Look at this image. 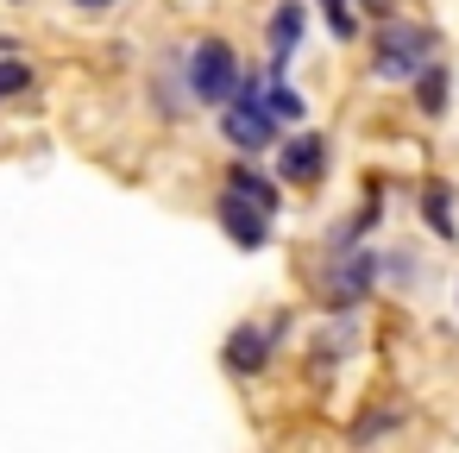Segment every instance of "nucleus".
<instances>
[{
	"label": "nucleus",
	"instance_id": "10",
	"mask_svg": "<svg viewBox=\"0 0 459 453\" xmlns=\"http://www.w3.org/2000/svg\"><path fill=\"white\" fill-rule=\"evenodd\" d=\"M415 95H421V101H415L421 114H440V108H446V70H440V64H428V70H421V89H415Z\"/></svg>",
	"mask_w": 459,
	"mask_h": 453
},
{
	"label": "nucleus",
	"instance_id": "3",
	"mask_svg": "<svg viewBox=\"0 0 459 453\" xmlns=\"http://www.w3.org/2000/svg\"><path fill=\"white\" fill-rule=\"evenodd\" d=\"M221 133H227V145H239V152H264L271 139H277V114L258 101V89L246 83V101H233L227 114H221Z\"/></svg>",
	"mask_w": 459,
	"mask_h": 453
},
{
	"label": "nucleus",
	"instance_id": "6",
	"mask_svg": "<svg viewBox=\"0 0 459 453\" xmlns=\"http://www.w3.org/2000/svg\"><path fill=\"white\" fill-rule=\"evenodd\" d=\"M365 290H371V252H352L327 283V309H352V302H365Z\"/></svg>",
	"mask_w": 459,
	"mask_h": 453
},
{
	"label": "nucleus",
	"instance_id": "2",
	"mask_svg": "<svg viewBox=\"0 0 459 453\" xmlns=\"http://www.w3.org/2000/svg\"><path fill=\"white\" fill-rule=\"evenodd\" d=\"M428 51H434V32L428 26H409V20L403 26H384L377 32V76L384 83H409V76H421L434 64Z\"/></svg>",
	"mask_w": 459,
	"mask_h": 453
},
{
	"label": "nucleus",
	"instance_id": "12",
	"mask_svg": "<svg viewBox=\"0 0 459 453\" xmlns=\"http://www.w3.org/2000/svg\"><path fill=\"white\" fill-rule=\"evenodd\" d=\"M446 202H453L446 189H428V227H434V233H453V208H446Z\"/></svg>",
	"mask_w": 459,
	"mask_h": 453
},
{
	"label": "nucleus",
	"instance_id": "8",
	"mask_svg": "<svg viewBox=\"0 0 459 453\" xmlns=\"http://www.w3.org/2000/svg\"><path fill=\"white\" fill-rule=\"evenodd\" d=\"M271 340H277V327H271V334L239 327V334L227 340V365H233V371H258V365H264V353H271Z\"/></svg>",
	"mask_w": 459,
	"mask_h": 453
},
{
	"label": "nucleus",
	"instance_id": "4",
	"mask_svg": "<svg viewBox=\"0 0 459 453\" xmlns=\"http://www.w3.org/2000/svg\"><path fill=\"white\" fill-rule=\"evenodd\" d=\"M221 227H227V240L239 246V252H258L264 240H271V214L258 208V202H246V196H221Z\"/></svg>",
	"mask_w": 459,
	"mask_h": 453
},
{
	"label": "nucleus",
	"instance_id": "9",
	"mask_svg": "<svg viewBox=\"0 0 459 453\" xmlns=\"http://www.w3.org/2000/svg\"><path fill=\"white\" fill-rule=\"evenodd\" d=\"M227 189H233V196H246V202H258L264 214H277V183H264L258 170H246V164H233V177H227Z\"/></svg>",
	"mask_w": 459,
	"mask_h": 453
},
{
	"label": "nucleus",
	"instance_id": "1",
	"mask_svg": "<svg viewBox=\"0 0 459 453\" xmlns=\"http://www.w3.org/2000/svg\"><path fill=\"white\" fill-rule=\"evenodd\" d=\"M189 89H195L202 108H233V95H239V57H233V45L202 39L189 51Z\"/></svg>",
	"mask_w": 459,
	"mask_h": 453
},
{
	"label": "nucleus",
	"instance_id": "15",
	"mask_svg": "<svg viewBox=\"0 0 459 453\" xmlns=\"http://www.w3.org/2000/svg\"><path fill=\"white\" fill-rule=\"evenodd\" d=\"M82 13H108V7H120V0H76Z\"/></svg>",
	"mask_w": 459,
	"mask_h": 453
},
{
	"label": "nucleus",
	"instance_id": "13",
	"mask_svg": "<svg viewBox=\"0 0 459 453\" xmlns=\"http://www.w3.org/2000/svg\"><path fill=\"white\" fill-rule=\"evenodd\" d=\"M32 89V70L26 64H0V101H7V95H26Z\"/></svg>",
	"mask_w": 459,
	"mask_h": 453
},
{
	"label": "nucleus",
	"instance_id": "5",
	"mask_svg": "<svg viewBox=\"0 0 459 453\" xmlns=\"http://www.w3.org/2000/svg\"><path fill=\"white\" fill-rule=\"evenodd\" d=\"M321 164H327V139H315V133H296V139L283 145V158H277V170H283L290 183H315Z\"/></svg>",
	"mask_w": 459,
	"mask_h": 453
},
{
	"label": "nucleus",
	"instance_id": "11",
	"mask_svg": "<svg viewBox=\"0 0 459 453\" xmlns=\"http://www.w3.org/2000/svg\"><path fill=\"white\" fill-rule=\"evenodd\" d=\"M264 108H271L277 120H302V114H308V101H302V95H296L290 83H271V95H264Z\"/></svg>",
	"mask_w": 459,
	"mask_h": 453
},
{
	"label": "nucleus",
	"instance_id": "14",
	"mask_svg": "<svg viewBox=\"0 0 459 453\" xmlns=\"http://www.w3.org/2000/svg\"><path fill=\"white\" fill-rule=\"evenodd\" d=\"M327 26H333V39H352L359 32V20L346 13V0H327Z\"/></svg>",
	"mask_w": 459,
	"mask_h": 453
},
{
	"label": "nucleus",
	"instance_id": "7",
	"mask_svg": "<svg viewBox=\"0 0 459 453\" xmlns=\"http://www.w3.org/2000/svg\"><path fill=\"white\" fill-rule=\"evenodd\" d=\"M302 0H283V7L271 13V70H283L290 57H296V45H302Z\"/></svg>",
	"mask_w": 459,
	"mask_h": 453
}]
</instances>
